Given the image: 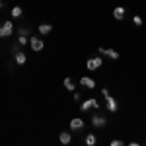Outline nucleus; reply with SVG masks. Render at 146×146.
I'll return each instance as SVG.
<instances>
[{"instance_id":"f257e3e1","label":"nucleus","mask_w":146,"mask_h":146,"mask_svg":"<svg viewBox=\"0 0 146 146\" xmlns=\"http://www.w3.org/2000/svg\"><path fill=\"white\" fill-rule=\"evenodd\" d=\"M101 94H103V98H105L107 109H109L111 113H117V111H119V103H117V100H115V98H111V96H109V90H107V88H103V90H101Z\"/></svg>"},{"instance_id":"f03ea898","label":"nucleus","mask_w":146,"mask_h":146,"mask_svg":"<svg viewBox=\"0 0 146 146\" xmlns=\"http://www.w3.org/2000/svg\"><path fill=\"white\" fill-rule=\"evenodd\" d=\"M12 31H14V23L10 20H6V22L0 25V37H10Z\"/></svg>"},{"instance_id":"7ed1b4c3","label":"nucleus","mask_w":146,"mask_h":146,"mask_svg":"<svg viewBox=\"0 0 146 146\" xmlns=\"http://www.w3.org/2000/svg\"><path fill=\"white\" fill-rule=\"evenodd\" d=\"M92 107H94V109H98V107H100V101L96 100V98H88L86 101H82V105H80V109H82V111H88V109H92Z\"/></svg>"},{"instance_id":"20e7f679","label":"nucleus","mask_w":146,"mask_h":146,"mask_svg":"<svg viewBox=\"0 0 146 146\" xmlns=\"http://www.w3.org/2000/svg\"><path fill=\"white\" fill-rule=\"evenodd\" d=\"M29 45H31V49H33V51H37V53H39V51L45 47V43H43V39H41V37H33V35H31V37H29Z\"/></svg>"},{"instance_id":"39448f33","label":"nucleus","mask_w":146,"mask_h":146,"mask_svg":"<svg viewBox=\"0 0 146 146\" xmlns=\"http://www.w3.org/2000/svg\"><path fill=\"white\" fill-rule=\"evenodd\" d=\"M92 125L98 127V129H101V127L107 125V119H105L103 115H100V113H96V115H92Z\"/></svg>"},{"instance_id":"423d86ee","label":"nucleus","mask_w":146,"mask_h":146,"mask_svg":"<svg viewBox=\"0 0 146 146\" xmlns=\"http://www.w3.org/2000/svg\"><path fill=\"white\" fill-rule=\"evenodd\" d=\"M101 62H103V60H101L100 56H92V58H88V62H86V68H88V70H98V68L101 66Z\"/></svg>"},{"instance_id":"0eeeda50","label":"nucleus","mask_w":146,"mask_h":146,"mask_svg":"<svg viewBox=\"0 0 146 146\" xmlns=\"http://www.w3.org/2000/svg\"><path fill=\"white\" fill-rule=\"evenodd\" d=\"M80 84H82L86 90H94V88H96V80L88 78V76H82V78H80Z\"/></svg>"},{"instance_id":"6e6552de","label":"nucleus","mask_w":146,"mask_h":146,"mask_svg":"<svg viewBox=\"0 0 146 146\" xmlns=\"http://www.w3.org/2000/svg\"><path fill=\"white\" fill-rule=\"evenodd\" d=\"M14 51H16V62H18V64H25V60H27V56H25V53H23L22 49H20V47H18V49H16V47H14Z\"/></svg>"},{"instance_id":"1a4fd4ad","label":"nucleus","mask_w":146,"mask_h":146,"mask_svg":"<svg viewBox=\"0 0 146 146\" xmlns=\"http://www.w3.org/2000/svg\"><path fill=\"white\" fill-rule=\"evenodd\" d=\"M100 53L105 56H109V58H113V60H117L119 58V53L115 51V49H103V47H100Z\"/></svg>"},{"instance_id":"9d476101","label":"nucleus","mask_w":146,"mask_h":146,"mask_svg":"<svg viewBox=\"0 0 146 146\" xmlns=\"http://www.w3.org/2000/svg\"><path fill=\"white\" fill-rule=\"evenodd\" d=\"M82 129H84V121H82L80 117H76V119L70 121V131H82Z\"/></svg>"},{"instance_id":"9b49d317","label":"nucleus","mask_w":146,"mask_h":146,"mask_svg":"<svg viewBox=\"0 0 146 146\" xmlns=\"http://www.w3.org/2000/svg\"><path fill=\"white\" fill-rule=\"evenodd\" d=\"M125 14H127V10H125V6H117L115 10H113V18L115 20H123Z\"/></svg>"},{"instance_id":"f8f14e48","label":"nucleus","mask_w":146,"mask_h":146,"mask_svg":"<svg viewBox=\"0 0 146 146\" xmlns=\"http://www.w3.org/2000/svg\"><path fill=\"white\" fill-rule=\"evenodd\" d=\"M58 140H60L62 144H70V140H72V135H70L68 131H62V133L58 135Z\"/></svg>"},{"instance_id":"ddd939ff","label":"nucleus","mask_w":146,"mask_h":146,"mask_svg":"<svg viewBox=\"0 0 146 146\" xmlns=\"http://www.w3.org/2000/svg\"><path fill=\"white\" fill-rule=\"evenodd\" d=\"M51 31H53V25H51V23H41V25H39V33L41 35H49Z\"/></svg>"},{"instance_id":"4468645a","label":"nucleus","mask_w":146,"mask_h":146,"mask_svg":"<svg viewBox=\"0 0 146 146\" xmlns=\"http://www.w3.org/2000/svg\"><path fill=\"white\" fill-rule=\"evenodd\" d=\"M10 14H12V18H22V14H23L22 6H14V8L10 10Z\"/></svg>"},{"instance_id":"2eb2a0df","label":"nucleus","mask_w":146,"mask_h":146,"mask_svg":"<svg viewBox=\"0 0 146 146\" xmlns=\"http://www.w3.org/2000/svg\"><path fill=\"white\" fill-rule=\"evenodd\" d=\"M64 88H66V90H70V92H74V88H76V84H74V82H72V78H64Z\"/></svg>"},{"instance_id":"dca6fc26","label":"nucleus","mask_w":146,"mask_h":146,"mask_svg":"<svg viewBox=\"0 0 146 146\" xmlns=\"http://www.w3.org/2000/svg\"><path fill=\"white\" fill-rule=\"evenodd\" d=\"M96 142H98L96 135H88V136H86V144H88V146H94Z\"/></svg>"},{"instance_id":"f3484780","label":"nucleus","mask_w":146,"mask_h":146,"mask_svg":"<svg viewBox=\"0 0 146 146\" xmlns=\"http://www.w3.org/2000/svg\"><path fill=\"white\" fill-rule=\"evenodd\" d=\"M133 23H135V25H142V18H140V16H135V18H133Z\"/></svg>"},{"instance_id":"a211bd4d","label":"nucleus","mask_w":146,"mask_h":146,"mask_svg":"<svg viewBox=\"0 0 146 146\" xmlns=\"http://www.w3.org/2000/svg\"><path fill=\"white\" fill-rule=\"evenodd\" d=\"M18 43H20V45H25V43H29V39H27V37H23V35H20Z\"/></svg>"},{"instance_id":"6ab92c4d","label":"nucleus","mask_w":146,"mask_h":146,"mask_svg":"<svg viewBox=\"0 0 146 146\" xmlns=\"http://www.w3.org/2000/svg\"><path fill=\"white\" fill-rule=\"evenodd\" d=\"M20 35H23V37H29V31H27V27H20Z\"/></svg>"},{"instance_id":"aec40b11","label":"nucleus","mask_w":146,"mask_h":146,"mask_svg":"<svg viewBox=\"0 0 146 146\" xmlns=\"http://www.w3.org/2000/svg\"><path fill=\"white\" fill-rule=\"evenodd\" d=\"M125 142L123 140H119V138H115V140H111V146H123Z\"/></svg>"},{"instance_id":"412c9836","label":"nucleus","mask_w":146,"mask_h":146,"mask_svg":"<svg viewBox=\"0 0 146 146\" xmlns=\"http://www.w3.org/2000/svg\"><path fill=\"white\" fill-rule=\"evenodd\" d=\"M74 100H76V101L82 100V94H80V92H74Z\"/></svg>"},{"instance_id":"4be33fe9","label":"nucleus","mask_w":146,"mask_h":146,"mask_svg":"<svg viewBox=\"0 0 146 146\" xmlns=\"http://www.w3.org/2000/svg\"><path fill=\"white\" fill-rule=\"evenodd\" d=\"M2 4H4V2H2V0H0V10H2Z\"/></svg>"}]
</instances>
